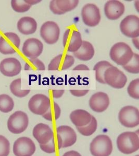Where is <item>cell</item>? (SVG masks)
Masks as SVG:
<instances>
[{
	"mask_svg": "<svg viewBox=\"0 0 139 156\" xmlns=\"http://www.w3.org/2000/svg\"><path fill=\"white\" fill-rule=\"evenodd\" d=\"M43 50V44L41 41L36 38L27 39L23 43L22 52L28 58H37Z\"/></svg>",
	"mask_w": 139,
	"mask_h": 156,
	"instance_id": "cell-15",
	"label": "cell"
},
{
	"mask_svg": "<svg viewBox=\"0 0 139 156\" xmlns=\"http://www.w3.org/2000/svg\"><path fill=\"white\" fill-rule=\"evenodd\" d=\"M65 90H52V95L54 98H59L62 96V95L64 93Z\"/></svg>",
	"mask_w": 139,
	"mask_h": 156,
	"instance_id": "cell-38",
	"label": "cell"
},
{
	"mask_svg": "<svg viewBox=\"0 0 139 156\" xmlns=\"http://www.w3.org/2000/svg\"><path fill=\"white\" fill-rule=\"evenodd\" d=\"M118 119L120 123L125 127H136L139 124V110L137 108L131 106L124 107L120 110Z\"/></svg>",
	"mask_w": 139,
	"mask_h": 156,
	"instance_id": "cell-7",
	"label": "cell"
},
{
	"mask_svg": "<svg viewBox=\"0 0 139 156\" xmlns=\"http://www.w3.org/2000/svg\"><path fill=\"white\" fill-rule=\"evenodd\" d=\"M10 90L15 96L23 98L27 96L30 93V90H22L21 89V79H17L12 82L10 84Z\"/></svg>",
	"mask_w": 139,
	"mask_h": 156,
	"instance_id": "cell-27",
	"label": "cell"
},
{
	"mask_svg": "<svg viewBox=\"0 0 139 156\" xmlns=\"http://www.w3.org/2000/svg\"><path fill=\"white\" fill-rule=\"evenodd\" d=\"M60 29L57 23L52 21H46L42 25L40 35L48 44H54L59 40Z\"/></svg>",
	"mask_w": 139,
	"mask_h": 156,
	"instance_id": "cell-13",
	"label": "cell"
},
{
	"mask_svg": "<svg viewBox=\"0 0 139 156\" xmlns=\"http://www.w3.org/2000/svg\"><path fill=\"white\" fill-rule=\"evenodd\" d=\"M14 107V102L11 96L7 94L0 95V111L8 113L12 111Z\"/></svg>",
	"mask_w": 139,
	"mask_h": 156,
	"instance_id": "cell-25",
	"label": "cell"
},
{
	"mask_svg": "<svg viewBox=\"0 0 139 156\" xmlns=\"http://www.w3.org/2000/svg\"><path fill=\"white\" fill-rule=\"evenodd\" d=\"M120 29L123 35L130 38L139 36V18L134 15L126 16L120 23Z\"/></svg>",
	"mask_w": 139,
	"mask_h": 156,
	"instance_id": "cell-10",
	"label": "cell"
},
{
	"mask_svg": "<svg viewBox=\"0 0 139 156\" xmlns=\"http://www.w3.org/2000/svg\"><path fill=\"white\" fill-rule=\"evenodd\" d=\"M98 127V122L94 117L92 115L91 122L86 126L76 127L78 131L85 136H89L96 131Z\"/></svg>",
	"mask_w": 139,
	"mask_h": 156,
	"instance_id": "cell-29",
	"label": "cell"
},
{
	"mask_svg": "<svg viewBox=\"0 0 139 156\" xmlns=\"http://www.w3.org/2000/svg\"><path fill=\"white\" fill-rule=\"evenodd\" d=\"M10 152L9 141L5 137L0 135V156H8Z\"/></svg>",
	"mask_w": 139,
	"mask_h": 156,
	"instance_id": "cell-34",
	"label": "cell"
},
{
	"mask_svg": "<svg viewBox=\"0 0 139 156\" xmlns=\"http://www.w3.org/2000/svg\"><path fill=\"white\" fill-rule=\"evenodd\" d=\"M82 20L85 25L90 27H95L101 19L100 9L94 4H87L81 11Z\"/></svg>",
	"mask_w": 139,
	"mask_h": 156,
	"instance_id": "cell-12",
	"label": "cell"
},
{
	"mask_svg": "<svg viewBox=\"0 0 139 156\" xmlns=\"http://www.w3.org/2000/svg\"><path fill=\"white\" fill-rule=\"evenodd\" d=\"M50 10L52 11L54 14L62 15L64 14V12L60 11L57 7L55 0H53L50 2Z\"/></svg>",
	"mask_w": 139,
	"mask_h": 156,
	"instance_id": "cell-36",
	"label": "cell"
},
{
	"mask_svg": "<svg viewBox=\"0 0 139 156\" xmlns=\"http://www.w3.org/2000/svg\"><path fill=\"white\" fill-rule=\"evenodd\" d=\"M117 145L119 151L124 154H131L139 148V136L132 132L120 134L117 139Z\"/></svg>",
	"mask_w": 139,
	"mask_h": 156,
	"instance_id": "cell-1",
	"label": "cell"
},
{
	"mask_svg": "<svg viewBox=\"0 0 139 156\" xmlns=\"http://www.w3.org/2000/svg\"><path fill=\"white\" fill-rule=\"evenodd\" d=\"M92 115L83 109H77L71 112L70 119L76 127L86 126L91 122Z\"/></svg>",
	"mask_w": 139,
	"mask_h": 156,
	"instance_id": "cell-21",
	"label": "cell"
},
{
	"mask_svg": "<svg viewBox=\"0 0 139 156\" xmlns=\"http://www.w3.org/2000/svg\"><path fill=\"white\" fill-rule=\"evenodd\" d=\"M73 70H89V68L87 66L84 64H80L76 66L73 69Z\"/></svg>",
	"mask_w": 139,
	"mask_h": 156,
	"instance_id": "cell-39",
	"label": "cell"
},
{
	"mask_svg": "<svg viewBox=\"0 0 139 156\" xmlns=\"http://www.w3.org/2000/svg\"><path fill=\"white\" fill-rule=\"evenodd\" d=\"M89 91L88 90H70V92L73 96L82 97L87 94Z\"/></svg>",
	"mask_w": 139,
	"mask_h": 156,
	"instance_id": "cell-37",
	"label": "cell"
},
{
	"mask_svg": "<svg viewBox=\"0 0 139 156\" xmlns=\"http://www.w3.org/2000/svg\"><path fill=\"white\" fill-rule=\"evenodd\" d=\"M22 70L20 61L15 58H7L0 63V71L5 76L12 77L18 75Z\"/></svg>",
	"mask_w": 139,
	"mask_h": 156,
	"instance_id": "cell-16",
	"label": "cell"
},
{
	"mask_svg": "<svg viewBox=\"0 0 139 156\" xmlns=\"http://www.w3.org/2000/svg\"><path fill=\"white\" fill-rule=\"evenodd\" d=\"M75 62L73 56L68 54H59L54 57L48 65V70H65L71 67Z\"/></svg>",
	"mask_w": 139,
	"mask_h": 156,
	"instance_id": "cell-17",
	"label": "cell"
},
{
	"mask_svg": "<svg viewBox=\"0 0 139 156\" xmlns=\"http://www.w3.org/2000/svg\"><path fill=\"white\" fill-rule=\"evenodd\" d=\"M82 37L80 33L73 28H68L63 36V46L70 52L75 53L82 45Z\"/></svg>",
	"mask_w": 139,
	"mask_h": 156,
	"instance_id": "cell-9",
	"label": "cell"
},
{
	"mask_svg": "<svg viewBox=\"0 0 139 156\" xmlns=\"http://www.w3.org/2000/svg\"><path fill=\"white\" fill-rule=\"evenodd\" d=\"M36 149L34 142L27 137L18 138L13 145V153L16 156H32Z\"/></svg>",
	"mask_w": 139,
	"mask_h": 156,
	"instance_id": "cell-14",
	"label": "cell"
},
{
	"mask_svg": "<svg viewBox=\"0 0 139 156\" xmlns=\"http://www.w3.org/2000/svg\"><path fill=\"white\" fill-rule=\"evenodd\" d=\"M57 137L59 149L73 145L77 139L74 129L67 126H61L57 128Z\"/></svg>",
	"mask_w": 139,
	"mask_h": 156,
	"instance_id": "cell-8",
	"label": "cell"
},
{
	"mask_svg": "<svg viewBox=\"0 0 139 156\" xmlns=\"http://www.w3.org/2000/svg\"><path fill=\"white\" fill-rule=\"evenodd\" d=\"M127 91L129 96L134 99H139V79L132 80L129 85Z\"/></svg>",
	"mask_w": 139,
	"mask_h": 156,
	"instance_id": "cell-33",
	"label": "cell"
},
{
	"mask_svg": "<svg viewBox=\"0 0 139 156\" xmlns=\"http://www.w3.org/2000/svg\"><path fill=\"white\" fill-rule=\"evenodd\" d=\"M78 0H56V4L60 11L64 13L72 11L78 5Z\"/></svg>",
	"mask_w": 139,
	"mask_h": 156,
	"instance_id": "cell-28",
	"label": "cell"
},
{
	"mask_svg": "<svg viewBox=\"0 0 139 156\" xmlns=\"http://www.w3.org/2000/svg\"><path fill=\"white\" fill-rule=\"evenodd\" d=\"M40 147L41 149L45 151V153H48V154H52L55 152V140L54 137L51 139L50 142L48 143L47 144H40Z\"/></svg>",
	"mask_w": 139,
	"mask_h": 156,
	"instance_id": "cell-35",
	"label": "cell"
},
{
	"mask_svg": "<svg viewBox=\"0 0 139 156\" xmlns=\"http://www.w3.org/2000/svg\"><path fill=\"white\" fill-rule=\"evenodd\" d=\"M62 156H81V155L76 151H71L65 153Z\"/></svg>",
	"mask_w": 139,
	"mask_h": 156,
	"instance_id": "cell-40",
	"label": "cell"
},
{
	"mask_svg": "<svg viewBox=\"0 0 139 156\" xmlns=\"http://www.w3.org/2000/svg\"><path fill=\"white\" fill-rule=\"evenodd\" d=\"M109 105V98L105 93L99 92L93 94L89 100V106L96 112H102L107 109Z\"/></svg>",
	"mask_w": 139,
	"mask_h": 156,
	"instance_id": "cell-19",
	"label": "cell"
},
{
	"mask_svg": "<svg viewBox=\"0 0 139 156\" xmlns=\"http://www.w3.org/2000/svg\"><path fill=\"white\" fill-rule=\"evenodd\" d=\"M139 156V155H137V156Z\"/></svg>",
	"mask_w": 139,
	"mask_h": 156,
	"instance_id": "cell-43",
	"label": "cell"
},
{
	"mask_svg": "<svg viewBox=\"0 0 139 156\" xmlns=\"http://www.w3.org/2000/svg\"><path fill=\"white\" fill-rule=\"evenodd\" d=\"M61 114V108L57 103L54 101L52 105L51 104L48 110L42 115V117L47 120L52 121L53 120H56L59 119Z\"/></svg>",
	"mask_w": 139,
	"mask_h": 156,
	"instance_id": "cell-26",
	"label": "cell"
},
{
	"mask_svg": "<svg viewBox=\"0 0 139 156\" xmlns=\"http://www.w3.org/2000/svg\"><path fill=\"white\" fill-rule=\"evenodd\" d=\"M132 42H133L134 46H135L137 49H139V37L133 38Z\"/></svg>",
	"mask_w": 139,
	"mask_h": 156,
	"instance_id": "cell-41",
	"label": "cell"
},
{
	"mask_svg": "<svg viewBox=\"0 0 139 156\" xmlns=\"http://www.w3.org/2000/svg\"><path fill=\"white\" fill-rule=\"evenodd\" d=\"M90 148L93 156H109L112 153V142L107 135H98L93 140Z\"/></svg>",
	"mask_w": 139,
	"mask_h": 156,
	"instance_id": "cell-3",
	"label": "cell"
},
{
	"mask_svg": "<svg viewBox=\"0 0 139 156\" xmlns=\"http://www.w3.org/2000/svg\"><path fill=\"white\" fill-rule=\"evenodd\" d=\"M51 104L50 98L48 96L43 94H37L29 100L28 107L33 114L42 115L48 110Z\"/></svg>",
	"mask_w": 139,
	"mask_h": 156,
	"instance_id": "cell-11",
	"label": "cell"
},
{
	"mask_svg": "<svg viewBox=\"0 0 139 156\" xmlns=\"http://www.w3.org/2000/svg\"><path fill=\"white\" fill-rule=\"evenodd\" d=\"M28 124L27 114L22 111H17L9 117L7 121V128L11 133L18 134L27 129Z\"/></svg>",
	"mask_w": 139,
	"mask_h": 156,
	"instance_id": "cell-5",
	"label": "cell"
},
{
	"mask_svg": "<svg viewBox=\"0 0 139 156\" xmlns=\"http://www.w3.org/2000/svg\"><path fill=\"white\" fill-rule=\"evenodd\" d=\"M112 64L109 62L103 60L96 63L93 68L95 71V79L100 83L105 84L104 80V74L106 70L109 67H112Z\"/></svg>",
	"mask_w": 139,
	"mask_h": 156,
	"instance_id": "cell-24",
	"label": "cell"
},
{
	"mask_svg": "<svg viewBox=\"0 0 139 156\" xmlns=\"http://www.w3.org/2000/svg\"><path fill=\"white\" fill-rule=\"evenodd\" d=\"M11 6L14 11L18 12H27L31 6L25 2V1L23 0H12L11 1Z\"/></svg>",
	"mask_w": 139,
	"mask_h": 156,
	"instance_id": "cell-32",
	"label": "cell"
},
{
	"mask_svg": "<svg viewBox=\"0 0 139 156\" xmlns=\"http://www.w3.org/2000/svg\"><path fill=\"white\" fill-rule=\"evenodd\" d=\"M25 2H26L27 4H28L29 5L31 6V5H33V4L39 3L41 2V1H25Z\"/></svg>",
	"mask_w": 139,
	"mask_h": 156,
	"instance_id": "cell-42",
	"label": "cell"
},
{
	"mask_svg": "<svg viewBox=\"0 0 139 156\" xmlns=\"http://www.w3.org/2000/svg\"><path fill=\"white\" fill-rule=\"evenodd\" d=\"M20 40L17 34L5 33L0 37V53L4 55L15 53L20 48Z\"/></svg>",
	"mask_w": 139,
	"mask_h": 156,
	"instance_id": "cell-6",
	"label": "cell"
},
{
	"mask_svg": "<svg viewBox=\"0 0 139 156\" xmlns=\"http://www.w3.org/2000/svg\"><path fill=\"white\" fill-rule=\"evenodd\" d=\"M134 54L132 49L127 44L124 42H118L112 47L109 56L116 64L123 66L130 62Z\"/></svg>",
	"mask_w": 139,
	"mask_h": 156,
	"instance_id": "cell-2",
	"label": "cell"
},
{
	"mask_svg": "<svg viewBox=\"0 0 139 156\" xmlns=\"http://www.w3.org/2000/svg\"><path fill=\"white\" fill-rule=\"evenodd\" d=\"M123 69L128 73L133 74L139 73V55L137 54H134L133 57L130 62L125 66H123Z\"/></svg>",
	"mask_w": 139,
	"mask_h": 156,
	"instance_id": "cell-30",
	"label": "cell"
},
{
	"mask_svg": "<svg viewBox=\"0 0 139 156\" xmlns=\"http://www.w3.org/2000/svg\"><path fill=\"white\" fill-rule=\"evenodd\" d=\"M104 80L105 84L111 87L120 89L125 87L128 79L123 72L112 66L106 70L104 74Z\"/></svg>",
	"mask_w": 139,
	"mask_h": 156,
	"instance_id": "cell-4",
	"label": "cell"
},
{
	"mask_svg": "<svg viewBox=\"0 0 139 156\" xmlns=\"http://www.w3.org/2000/svg\"><path fill=\"white\" fill-rule=\"evenodd\" d=\"M33 136L40 144H46L54 137L53 130L47 124L40 123L33 129Z\"/></svg>",
	"mask_w": 139,
	"mask_h": 156,
	"instance_id": "cell-20",
	"label": "cell"
},
{
	"mask_svg": "<svg viewBox=\"0 0 139 156\" xmlns=\"http://www.w3.org/2000/svg\"><path fill=\"white\" fill-rule=\"evenodd\" d=\"M125 5L119 1L111 0L107 1L104 6L105 16L109 20H117L125 12Z\"/></svg>",
	"mask_w": 139,
	"mask_h": 156,
	"instance_id": "cell-18",
	"label": "cell"
},
{
	"mask_svg": "<svg viewBox=\"0 0 139 156\" xmlns=\"http://www.w3.org/2000/svg\"><path fill=\"white\" fill-rule=\"evenodd\" d=\"M25 70H45V64L37 58L29 59L25 64Z\"/></svg>",
	"mask_w": 139,
	"mask_h": 156,
	"instance_id": "cell-31",
	"label": "cell"
},
{
	"mask_svg": "<svg viewBox=\"0 0 139 156\" xmlns=\"http://www.w3.org/2000/svg\"><path fill=\"white\" fill-rule=\"evenodd\" d=\"M17 29L21 34L29 35L34 34L37 29V23L34 18L30 17H23L17 23Z\"/></svg>",
	"mask_w": 139,
	"mask_h": 156,
	"instance_id": "cell-22",
	"label": "cell"
},
{
	"mask_svg": "<svg viewBox=\"0 0 139 156\" xmlns=\"http://www.w3.org/2000/svg\"><path fill=\"white\" fill-rule=\"evenodd\" d=\"M94 53V48L91 43L83 41L80 48L78 51L73 53V55L79 60L88 61L92 58Z\"/></svg>",
	"mask_w": 139,
	"mask_h": 156,
	"instance_id": "cell-23",
	"label": "cell"
}]
</instances>
